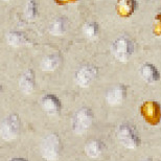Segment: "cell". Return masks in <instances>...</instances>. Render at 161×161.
<instances>
[{
	"label": "cell",
	"mask_w": 161,
	"mask_h": 161,
	"mask_svg": "<svg viewBox=\"0 0 161 161\" xmlns=\"http://www.w3.org/2000/svg\"><path fill=\"white\" fill-rule=\"evenodd\" d=\"M41 155L46 161H58L62 153V142L59 135L48 134L41 143Z\"/></svg>",
	"instance_id": "cell-1"
},
{
	"label": "cell",
	"mask_w": 161,
	"mask_h": 161,
	"mask_svg": "<svg viewBox=\"0 0 161 161\" xmlns=\"http://www.w3.org/2000/svg\"><path fill=\"white\" fill-rule=\"evenodd\" d=\"M117 138L127 149H137L141 144V139L137 130L128 122H125L118 127Z\"/></svg>",
	"instance_id": "cell-2"
},
{
	"label": "cell",
	"mask_w": 161,
	"mask_h": 161,
	"mask_svg": "<svg viewBox=\"0 0 161 161\" xmlns=\"http://www.w3.org/2000/svg\"><path fill=\"white\" fill-rule=\"evenodd\" d=\"M21 130V120L18 114H9L2 120L0 125V135L5 141H13L19 136Z\"/></svg>",
	"instance_id": "cell-3"
},
{
	"label": "cell",
	"mask_w": 161,
	"mask_h": 161,
	"mask_svg": "<svg viewBox=\"0 0 161 161\" xmlns=\"http://www.w3.org/2000/svg\"><path fill=\"white\" fill-rule=\"evenodd\" d=\"M134 44L129 38L120 37L116 39L112 44V54L118 62L125 63L131 59L134 53Z\"/></svg>",
	"instance_id": "cell-4"
},
{
	"label": "cell",
	"mask_w": 161,
	"mask_h": 161,
	"mask_svg": "<svg viewBox=\"0 0 161 161\" xmlns=\"http://www.w3.org/2000/svg\"><path fill=\"white\" fill-rule=\"evenodd\" d=\"M93 112L90 108H82L76 112L72 120V131L76 135L86 133L93 122Z\"/></svg>",
	"instance_id": "cell-5"
},
{
	"label": "cell",
	"mask_w": 161,
	"mask_h": 161,
	"mask_svg": "<svg viewBox=\"0 0 161 161\" xmlns=\"http://www.w3.org/2000/svg\"><path fill=\"white\" fill-rule=\"evenodd\" d=\"M98 73V70L93 65L83 66L75 75V83L82 88H87L93 83V80L96 79Z\"/></svg>",
	"instance_id": "cell-6"
},
{
	"label": "cell",
	"mask_w": 161,
	"mask_h": 161,
	"mask_svg": "<svg viewBox=\"0 0 161 161\" xmlns=\"http://www.w3.org/2000/svg\"><path fill=\"white\" fill-rule=\"evenodd\" d=\"M125 97H127V87L122 84H118L107 92L106 101L108 105L115 107V106L121 105L125 102Z\"/></svg>",
	"instance_id": "cell-7"
},
{
	"label": "cell",
	"mask_w": 161,
	"mask_h": 161,
	"mask_svg": "<svg viewBox=\"0 0 161 161\" xmlns=\"http://www.w3.org/2000/svg\"><path fill=\"white\" fill-rule=\"evenodd\" d=\"M41 106L43 110L46 112L48 115H57L60 114L61 109H62V104L61 101L53 94H46L43 96L41 101Z\"/></svg>",
	"instance_id": "cell-8"
},
{
	"label": "cell",
	"mask_w": 161,
	"mask_h": 161,
	"mask_svg": "<svg viewBox=\"0 0 161 161\" xmlns=\"http://www.w3.org/2000/svg\"><path fill=\"white\" fill-rule=\"evenodd\" d=\"M36 87V76L33 70L28 69L22 73L19 79V88L24 94H31Z\"/></svg>",
	"instance_id": "cell-9"
},
{
	"label": "cell",
	"mask_w": 161,
	"mask_h": 161,
	"mask_svg": "<svg viewBox=\"0 0 161 161\" xmlns=\"http://www.w3.org/2000/svg\"><path fill=\"white\" fill-rule=\"evenodd\" d=\"M139 73L141 79L147 84H155L160 80L159 70L151 63H144L140 67Z\"/></svg>",
	"instance_id": "cell-10"
},
{
	"label": "cell",
	"mask_w": 161,
	"mask_h": 161,
	"mask_svg": "<svg viewBox=\"0 0 161 161\" xmlns=\"http://www.w3.org/2000/svg\"><path fill=\"white\" fill-rule=\"evenodd\" d=\"M61 62H62V59H61L60 54L58 53L48 54V56H46L41 61L40 69L44 72H53L59 68Z\"/></svg>",
	"instance_id": "cell-11"
},
{
	"label": "cell",
	"mask_w": 161,
	"mask_h": 161,
	"mask_svg": "<svg viewBox=\"0 0 161 161\" xmlns=\"http://www.w3.org/2000/svg\"><path fill=\"white\" fill-rule=\"evenodd\" d=\"M136 8V0H118L116 4V11L121 17H129V16L133 15Z\"/></svg>",
	"instance_id": "cell-12"
},
{
	"label": "cell",
	"mask_w": 161,
	"mask_h": 161,
	"mask_svg": "<svg viewBox=\"0 0 161 161\" xmlns=\"http://www.w3.org/2000/svg\"><path fill=\"white\" fill-rule=\"evenodd\" d=\"M6 43L13 48H19L28 43L27 37L21 31H9L6 35Z\"/></svg>",
	"instance_id": "cell-13"
},
{
	"label": "cell",
	"mask_w": 161,
	"mask_h": 161,
	"mask_svg": "<svg viewBox=\"0 0 161 161\" xmlns=\"http://www.w3.org/2000/svg\"><path fill=\"white\" fill-rule=\"evenodd\" d=\"M105 146L99 140H91L85 146V153L89 158L96 159L104 153Z\"/></svg>",
	"instance_id": "cell-14"
},
{
	"label": "cell",
	"mask_w": 161,
	"mask_h": 161,
	"mask_svg": "<svg viewBox=\"0 0 161 161\" xmlns=\"http://www.w3.org/2000/svg\"><path fill=\"white\" fill-rule=\"evenodd\" d=\"M67 22L68 21L64 17L54 18L49 25V34L56 37L63 36L67 30Z\"/></svg>",
	"instance_id": "cell-15"
},
{
	"label": "cell",
	"mask_w": 161,
	"mask_h": 161,
	"mask_svg": "<svg viewBox=\"0 0 161 161\" xmlns=\"http://www.w3.org/2000/svg\"><path fill=\"white\" fill-rule=\"evenodd\" d=\"M99 26L94 21H89L84 24L83 26V35L88 40H95L98 37Z\"/></svg>",
	"instance_id": "cell-16"
},
{
	"label": "cell",
	"mask_w": 161,
	"mask_h": 161,
	"mask_svg": "<svg viewBox=\"0 0 161 161\" xmlns=\"http://www.w3.org/2000/svg\"><path fill=\"white\" fill-rule=\"evenodd\" d=\"M38 14V6L36 0H27L24 6V16L27 20H33L37 17Z\"/></svg>",
	"instance_id": "cell-17"
},
{
	"label": "cell",
	"mask_w": 161,
	"mask_h": 161,
	"mask_svg": "<svg viewBox=\"0 0 161 161\" xmlns=\"http://www.w3.org/2000/svg\"><path fill=\"white\" fill-rule=\"evenodd\" d=\"M153 31L156 36H161V13H159L154 19Z\"/></svg>",
	"instance_id": "cell-18"
},
{
	"label": "cell",
	"mask_w": 161,
	"mask_h": 161,
	"mask_svg": "<svg viewBox=\"0 0 161 161\" xmlns=\"http://www.w3.org/2000/svg\"><path fill=\"white\" fill-rule=\"evenodd\" d=\"M76 0H56L57 3H60V4H65V3H72L75 2Z\"/></svg>",
	"instance_id": "cell-19"
},
{
	"label": "cell",
	"mask_w": 161,
	"mask_h": 161,
	"mask_svg": "<svg viewBox=\"0 0 161 161\" xmlns=\"http://www.w3.org/2000/svg\"><path fill=\"white\" fill-rule=\"evenodd\" d=\"M9 161H27L24 158H20V157H15V158H12Z\"/></svg>",
	"instance_id": "cell-20"
},
{
	"label": "cell",
	"mask_w": 161,
	"mask_h": 161,
	"mask_svg": "<svg viewBox=\"0 0 161 161\" xmlns=\"http://www.w3.org/2000/svg\"><path fill=\"white\" fill-rule=\"evenodd\" d=\"M140 161H153L152 159H150V158H146V159H143V160H140Z\"/></svg>",
	"instance_id": "cell-21"
},
{
	"label": "cell",
	"mask_w": 161,
	"mask_h": 161,
	"mask_svg": "<svg viewBox=\"0 0 161 161\" xmlns=\"http://www.w3.org/2000/svg\"><path fill=\"white\" fill-rule=\"evenodd\" d=\"M2 1H9V0H2Z\"/></svg>",
	"instance_id": "cell-22"
}]
</instances>
